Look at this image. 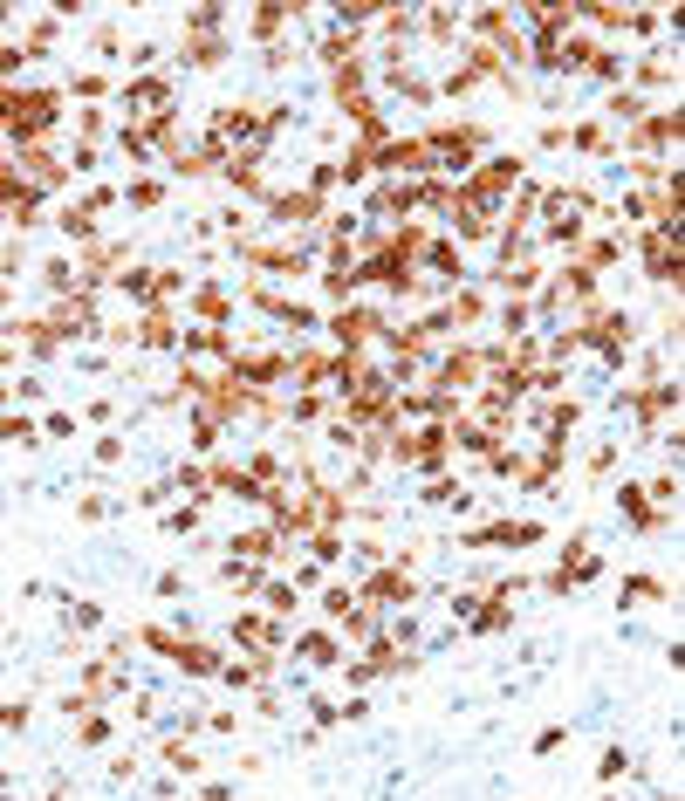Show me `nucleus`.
I'll use <instances>...</instances> for the list:
<instances>
[{
    "mask_svg": "<svg viewBox=\"0 0 685 801\" xmlns=\"http://www.w3.org/2000/svg\"><path fill=\"white\" fill-rule=\"evenodd\" d=\"M138 343H158V350H171V308H158V302H144V315H138V329H130Z\"/></svg>",
    "mask_w": 685,
    "mask_h": 801,
    "instance_id": "7",
    "label": "nucleus"
},
{
    "mask_svg": "<svg viewBox=\"0 0 685 801\" xmlns=\"http://www.w3.org/2000/svg\"><path fill=\"white\" fill-rule=\"evenodd\" d=\"M357 596H363V610H377V603H411V596H419V583H411L405 569H371Z\"/></svg>",
    "mask_w": 685,
    "mask_h": 801,
    "instance_id": "2",
    "label": "nucleus"
},
{
    "mask_svg": "<svg viewBox=\"0 0 685 801\" xmlns=\"http://www.w3.org/2000/svg\"><path fill=\"white\" fill-rule=\"evenodd\" d=\"M562 747H569V733H562V726H548V733L535 739V754H562Z\"/></svg>",
    "mask_w": 685,
    "mask_h": 801,
    "instance_id": "22",
    "label": "nucleus"
},
{
    "mask_svg": "<svg viewBox=\"0 0 685 801\" xmlns=\"http://www.w3.org/2000/svg\"><path fill=\"white\" fill-rule=\"evenodd\" d=\"M267 219H281V227L323 219V199H315V192H275V199H267Z\"/></svg>",
    "mask_w": 685,
    "mask_h": 801,
    "instance_id": "3",
    "label": "nucleus"
},
{
    "mask_svg": "<svg viewBox=\"0 0 685 801\" xmlns=\"http://www.w3.org/2000/svg\"><path fill=\"white\" fill-rule=\"evenodd\" d=\"M28 431H34L28 411H0V446H14V439H28Z\"/></svg>",
    "mask_w": 685,
    "mask_h": 801,
    "instance_id": "16",
    "label": "nucleus"
},
{
    "mask_svg": "<svg viewBox=\"0 0 685 801\" xmlns=\"http://www.w3.org/2000/svg\"><path fill=\"white\" fill-rule=\"evenodd\" d=\"M665 596V583H658V575H631V583H623V610H638V603H658Z\"/></svg>",
    "mask_w": 685,
    "mask_h": 801,
    "instance_id": "13",
    "label": "nucleus"
},
{
    "mask_svg": "<svg viewBox=\"0 0 685 801\" xmlns=\"http://www.w3.org/2000/svg\"><path fill=\"white\" fill-rule=\"evenodd\" d=\"M192 527H199V507H178V514L165 521V535H192Z\"/></svg>",
    "mask_w": 685,
    "mask_h": 801,
    "instance_id": "21",
    "label": "nucleus"
},
{
    "mask_svg": "<svg viewBox=\"0 0 685 801\" xmlns=\"http://www.w3.org/2000/svg\"><path fill=\"white\" fill-rule=\"evenodd\" d=\"M329 329H336V343H363V336H377V329H384V315H363V308H342V315H336Z\"/></svg>",
    "mask_w": 685,
    "mask_h": 801,
    "instance_id": "8",
    "label": "nucleus"
},
{
    "mask_svg": "<svg viewBox=\"0 0 685 801\" xmlns=\"http://www.w3.org/2000/svg\"><path fill=\"white\" fill-rule=\"evenodd\" d=\"M165 192H171V185H165V179H151V171H144V179H130V192H124V199L138 206V213H158V206H165Z\"/></svg>",
    "mask_w": 685,
    "mask_h": 801,
    "instance_id": "10",
    "label": "nucleus"
},
{
    "mask_svg": "<svg viewBox=\"0 0 685 801\" xmlns=\"http://www.w3.org/2000/svg\"><path fill=\"white\" fill-rule=\"evenodd\" d=\"M192 315H199V323H227V315H234V302H227V288H192Z\"/></svg>",
    "mask_w": 685,
    "mask_h": 801,
    "instance_id": "9",
    "label": "nucleus"
},
{
    "mask_svg": "<svg viewBox=\"0 0 685 801\" xmlns=\"http://www.w3.org/2000/svg\"><path fill=\"white\" fill-rule=\"evenodd\" d=\"M199 801H234V795H227V787H206V795Z\"/></svg>",
    "mask_w": 685,
    "mask_h": 801,
    "instance_id": "25",
    "label": "nucleus"
},
{
    "mask_svg": "<svg viewBox=\"0 0 685 801\" xmlns=\"http://www.w3.org/2000/svg\"><path fill=\"white\" fill-rule=\"evenodd\" d=\"M0 726H14V733H21V726H28V699H7V706H0Z\"/></svg>",
    "mask_w": 685,
    "mask_h": 801,
    "instance_id": "19",
    "label": "nucleus"
},
{
    "mask_svg": "<svg viewBox=\"0 0 685 801\" xmlns=\"http://www.w3.org/2000/svg\"><path fill=\"white\" fill-rule=\"evenodd\" d=\"M42 431H48V439H76V418H69V411H55Z\"/></svg>",
    "mask_w": 685,
    "mask_h": 801,
    "instance_id": "23",
    "label": "nucleus"
},
{
    "mask_svg": "<svg viewBox=\"0 0 685 801\" xmlns=\"http://www.w3.org/2000/svg\"><path fill=\"white\" fill-rule=\"evenodd\" d=\"M69 623H76V631H90V623H103V610H96V603H76V610H69Z\"/></svg>",
    "mask_w": 685,
    "mask_h": 801,
    "instance_id": "24",
    "label": "nucleus"
},
{
    "mask_svg": "<svg viewBox=\"0 0 685 801\" xmlns=\"http://www.w3.org/2000/svg\"><path fill=\"white\" fill-rule=\"evenodd\" d=\"M171 658L186 664V671H206V678L219 671V651H213V644H178V651H171Z\"/></svg>",
    "mask_w": 685,
    "mask_h": 801,
    "instance_id": "11",
    "label": "nucleus"
},
{
    "mask_svg": "<svg viewBox=\"0 0 685 801\" xmlns=\"http://www.w3.org/2000/svg\"><path fill=\"white\" fill-rule=\"evenodd\" d=\"M76 514H82V521H110V500H103V493H82Z\"/></svg>",
    "mask_w": 685,
    "mask_h": 801,
    "instance_id": "17",
    "label": "nucleus"
},
{
    "mask_svg": "<svg viewBox=\"0 0 685 801\" xmlns=\"http://www.w3.org/2000/svg\"><path fill=\"white\" fill-rule=\"evenodd\" d=\"M69 96H82V103H103V96H110V76H90V69H82V76L69 82Z\"/></svg>",
    "mask_w": 685,
    "mask_h": 801,
    "instance_id": "14",
    "label": "nucleus"
},
{
    "mask_svg": "<svg viewBox=\"0 0 685 801\" xmlns=\"http://www.w3.org/2000/svg\"><path fill=\"white\" fill-rule=\"evenodd\" d=\"M569 151H583V158H610V151H617V144H610V123L583 117L576 130H569Z\"/></svg>",
    "mask_w": 685,
    "mask_h": 801,
    "instance_id": "6",
    "label": "nucleus"
},
{
    "mask_svg": "<svg viewBox=\"0 0 685 801\" xmlns=\"http://www.w3.org/2000/svg\"><path fill=\"white\" fill-rule=\"evenodd\" d=\"M295 651H302L309 664H336V658H342V651H336V637H329V631H309V637H302Z\"/></svg>",
    "mask_w": 685,
    "mask_h": 801,
    "instance_id": "12",
    "label": "nucleus"
},
{
    "mask_svg": "<svg viewBox=\"0 0 685 801\" xmlns=\"http://www.w3.org/2000/svg\"><path fill=\"white\" fill-rule=\"evenodd\" d=\"M617 507H623V521L638 527V535H658V527H665V514L644 500V487H623V493H617Z\"/></svg>",
    "mask_w": 685,
    "mask_h": 801,
    "instance_id": "4",
    "label": "nucleus"
},
{
    "mask_svg": "<svg viewBox=\"0 0 685 801\" xmlns=\"http://www.w3.org/2000/svg\"><path fill=\"white\" fill-rule=\"evenodd\" d=\"M90 48H96V55H117V48H124V34H117V28H110V21H103V28L90 34Z\"/></svg>",
    "mask_w": 685,
    "mask_h": 801,
    "instance_id": "18",
    "label": "nucleus"
},
{
    "mask_svg": "<svg viewBox=\"0 0 685 801\" xmlns=\"http://www.w3.org/2000/svg\"><path fill=\"white\" fill-rule=\"evenodd\" d=\"M151 589H158V596H165V603H171V596H186V575H178V569H165V575H158V583H151Z\"/></svg>",
    "mask_w": 685,
    "mask_h": 801,
    "instance_id": "20",
    "label": "nucleus"
},
{
    "mask_svg": "<svg viewBox=\"0 0 685 801\" xmlns=\"http://www.w3.org/2000/svg\"><path fill=\"white\" fill-rule=\"evenodd\" d=\"M103 739H110V719H103V712H90V719L76 726V747H90V754H96Z\"/></svg>",
    "mask_w": 685,
    "mask_h": 801,
    "instance_id": "15",
    "label": "nucleus"
},
{
    "mask_svg": "<svg viewBox=\"0 0 685 801\" xmlns=\"http://www.w3.org/2000/svg\"><path fill=\"white\" fill-rule=\"evenodd\" d=\"M124 103L130 110H171V76H138L124 90Z\"/></svg>",
    "mask_w": 685,
    "mask_h": 801,
    "instance_id": "5",
    "label": "nucleus"
},
{
    "mask_svg": "<svg viewBox=\"0 0 685 801\" xmlns=\"http://www.w3.org/2000/svg\"><path fill=\"white\" fill-rule=\"evenodd\" d=\"M0 801H7V787H0Z\"/></svg>",
    "mask_w": 685,
    "mask_h": 801,
    "instance_id": "26",
    "label": "nucleus"
},
{
    "mask_svg": "<svg viewBox=\"0 0 685 801\" xmlns=\"http://www.w3.org/2000/svg\"><path fill=\"white\" fill-rule=\"evenodd\" d=\"M425 151H432V165L459 171V165H473V158L487 151V130H480V123H446V130L425 138Z\"/></svg>",
    "mask_w": 685,
    "mask_h": 801,
    "instance_id": "1",
    "label": "nucleus"
}]
</instances>
